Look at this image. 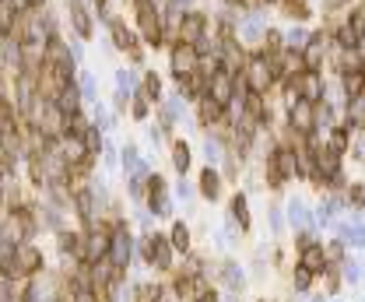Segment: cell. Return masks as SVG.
<instances>
[{"mask_svg": "<svg viewBox=\"0 0 365 302\" xmlns=\"http://www.w3.org/2000/svg\"><path fill=\"white\" fill-rule=\"evenodd\" d=\"M81 141H85V151H88V155H98V151H102V134H98V123H88V127H85Z\"/></svg>", "mask_w": 365, "mask_h": 302, "instance_id": "obj_27", "label": "cell"}, {"mask_svg": "<svg viewBox=\"0 0 365 302\" xmlns=\"http://www.w3.org/2000/svg\"><path fill=\"white\" fill-rule=\"evenodd\" d=\"M299 264L309 267L313 274H316V271H327V253H323V246H320V243L302 246V250H299Z\"/></svg>", "mask_w": 365, "mask_h": 302, "instance_id": "obj_18", "label": "cell"}, {"mask_svg": "<svg viewBox=\"0 0 365 302\" xmlns=\"http://www.w3.org/2000/svg\"><path fill=\"white\" fill-rule=\"evenodd\" d=\"M291 85H295V92H299L302 102H323V95H327L323 74H320V71H309V67H306L299 78H291Z\"/></svg>", "mask_w": 365, "mask_h": 302, "instance_id": "obj_9", "label": "cell"}, {"mask_svg": "<svg viewBox=\"0 0 365 302\" xmlns=\"http://www.w3.org/2000/svg\"><path fill=\"white\" fill-rule=\"evenodd\" d=\"M67 4V14H71V28L78 32V39H85L88 42L91 35H95V21H91V11L85 0H64Z\"/></svg>", "mask_w": 365, "mask_h": 302, "instance_id": "obj_11", "label": "cell"}, {"mask_svg": "<svg viewBox=\"0 0 365 302\" xmlns=\"http://www.w3.org/2000/svg\"><path fill=\"white\" fill-rule=\"evenodd\" d=\"M42 267H46V257L35 243H28V239L14 243V264H11L7 278H35Z\"/></svg>", "mask_w": 365, "mask_h": 302, "instance_id": "obj_2", "label": "cell"}, {"mask_svg": "<svg viewBox=\"0 0 365 302\" xmlns=\"http://www.w3.org/2000/svg\"><path fill=\"white\" fill-rule=\"evenodd\" d=\"M169 243H173V250L190 253V228H186L182 221H173V228H169Z\"/></svg>", "mask_w": 365, "mask_h": 302, "instance_id": "obj_24", "label": "cell"}, {"mask_svg": "<svg viewBox=\"0 0 365 302\" xmlns=\"http://www.w3.org/2000/svg\"><path fill=\"white\" fill-rule=\"evenodd\" d=\"M225 281H228V289H236V292H239V289H243V281H246V274H243V267L228 260V264H225Z\"/></svg>", "mask_w": 365, "mask_h": 302, "instance_id": "obj_30", "label": "cell"}, {"mask_svg": "<svg viewBox=\"0 0 365 302\" xmlns=\"http://www.w3.org/2000/svg\"><path fill=\"white\" fill-rule=\"evenodd\" d=\"M95 7H98V11H105V7H109V0H95Z\"/></svg>", "mask_w": 365, "mask_h": 302, "instance_id": "obj_43", "label": "cell"}, {"mask_svg": "<svg viewBox=\"0 0 365 302\" xmlns=\"http://www.w3.org/2000/svg\"><path fill=\"white\" fill-rule=\"evenodd\" d=\"M313 302H327V299H323V296H320V299H313Z\"/></svg>", "mask_w": 365, "mask_h": 302, "instance_id": "obj_44", "label": "cell"}, {"mask_svg": "<svg viewBox=\"0 0 365 302\" xmlns=\"http://www.w3.org/2000/svg\"><path fill=\"white\" fill-rule=\"evenodd\" d=\"M169 67H173V78L193 74V71L200 67V57H197V50H193V46L176 42V46H173V53H169Z\"/></svg>", "mask_w": 365, "mask_h": 302, "instance_id": "obj_12", "label": "cell"}, {"mask_svg": "<svg viewBox=\"0 0 365 302\" xmlns=\"http://www.w3.org/2000/svg\"><path fill=\"white\" fill-rule=\"evenodd\" d=\"M281 42H284V35H281V32H277V28H264V50H284V46H281Z\"/></svg>", "mask_w": 365, "mask_h": 302, "instance_id": "obj_34", "label": "cell"}, {"mask_svg": "<svg viewBox=\"0 0 365 302\" xmlns=\"http://www.w3.org/2000/svg\"><path fill=\"white\" fill-rule=\"evenodd\" d=\"M190 162H193V158H190V144H186V141H173V169H176L180 176H186V173H190Z\"/></svg>", "mask_w": 365, "mask_h": 302, "instance_id": "obj_22", "label": "cell"}, {"mask_svg": "<svg viewBox=\"0 0 365 302\" xmlns=\"http://www.w3.org/2000/svg\"><path fill=\"white\" fill-rule=\"evenodd\" d=\"M288 221H291V228H302V225L309 221V214H306V201H299V197H291V201H288Z\"/></svg>", "mask_w": 365, "mask_h": 302, "instance_id": "obj_26", "label": "cell"}, {"mask_svg": "<svg viewBox=\"0 0 365 302\" xmlns=\"http://www.w3.org/2000/svg\"><path fill=\"white\" fill-rule=\"evenodd\" d=\"M134 4V14H137V28H141V39L148 46H162L166 42V18H162V4L158 0H130Z\"/></svg>", "mask_w": 365, "mask_h": 302, "instance_id": "obj_1", "label": "cell"}, {"mask_svg": "<svg viewBox=\"0 0 365 302\" xmlns=\"http://www.w3.org/2000/svg\"><path fill=\"white\" fill-rule=\"evenodd\" d=\"M141 253H144V260H148L151 267H158V271H173V243H169V236H158V232L144 236Z\"/></svg>", "mask_w": 365, "mask_h": 302, "instance_id": "obj_6", "label": "cell"}, {"mask_svg": "<svg viewBox=\"0 0 365 302\" xmlns=\"http://www.w3.org/2000/svg\"><path fill=\"white\" fill-rule=\"evenodd\" d=\"M284 42H288L284 50H299V53H302L306 42H309V32H306V28H291V32L284 35Z\"/></svg>", "mask_w": 365, "mask_h": 302, "instance_id": "obj_29", "label": "cell"}, {"mask_svg": "<svg viewBox=\"0 0 365 302\" xmlns=\"http://www.w3.org/2000/svg\"><path fill=\"white\" fill-rule=\"evenodd\" d=\"M359 278H362V267H359L355 260H348V264H344V281H352V285H355Z\"/></svg>", "mask_w": 365, "mask_h": 302, "instance_id": "obj_38", "label": "cell"}, {"mask_svg": "<svg viewBox=\"0 0 365 302\" xmlns=\"http://www.w3.org/2000/svg\"><path fill=\"white\" fill-rule=\"evenodd\" d=\"M341 88H344V99H359V95H365V71L362 67H348V71H341Z\"/></svg>", "mask_w": 365, "mask_h": 302, "instance_id": "obj_15", "label": "cell"}, {"mask_svg": "<svg viewBox=\"0 0 365 302\" xmlns=\"http://www.w3.org/2000/svg\"><path fill=\"white\" fill-rule=\"evenodd\" d=\"M193 105H197V120H200L204 127H211V123H221V120H225V105H221V102H214L211 95L193 99Z\"/></svg>", "mask_w": 365, "mask_h": 302, "instance_id": "obj_14", "label": "cell"}, {"mask_svg": "<svg viewBox=\"0 0 365 302\" xmlns=\"http://www.w3.org/2000/svg\"><path fill=\"white\" fill-rule=\"evenodd\" d=\"M137 92H141L148 102L162 99V78H158V71H144V74H141V88H137Z\"/></svg>", "mask_w": 365, "mask_h": 302, "instance_id": "obj_19", "label": "cell"}, {"mask_svg": "<svg viewBox=\"0 0 365 302\" xmlns=\"http://www.w3.org/2000/svg\"><path fill=\"white\" fill-rule=\"evenodd\" d=\"M341 243L355 246V250H365V225L355 221V225H341Z\"/></svg>", "mask_w": 365, "mask_h": 302, "instance_id": "obj_23", "label": "cell"}, {"mask_svg": "<svg viewBox=\"0 0 365 302\" xmlns=\"http://www.w3.org/2000/svg\"><path fill=\"white\" fill-rule=\"evenodd\" d=\"M105 21H109V39H112V46H116L120 53H127L134 64H141V60H144V50H141V42H137V32H134V28H127V21H123V18L105 14Z\"/></svg>", "mask_w": 365, "mask_h": 302, "instance_id": "obj_3", "label": "cell"}, {"mask_svg": "<svg viewBox=\"0 0 365 302\" xmlns=\"http://www.w3.org/2000/svg\"><path fill=\"white\" fill-rule=\"evenodd\" d=\"M309 285H313V271L299 264V267H295V289H299V292H306Z\"/></svg>", "mask_w": 365, "mask_h": 302, "instance_id": "obj_35", "label": "cell"}, {"mask_svg": "<svg viewBox=\"0 0 365 302\" xmlns=\"http://www.w3.org/2000/svg\"><path fill=\"white\" fill-rule=\"evenodd\" d=\"M42 4H46V0H25V7H28V11H35V7H42Z\"/></svg>", "mask_w": 365, "mask_h": 302, "instance_id": "obj_42", "label": "cell"}, {"mask_svg": "<svg viewBox=\"0 0 365 302\" xmlns=\"http://www.w3.org/2000/svg\"><path fill=\"white\" fill-rule=\"evenodd\" d=\"M197 190H200V197H204V201H218V197H221V173L207 165V169L200 173V183H197Z\"/></svg>", "mask_w": 365, "mask_h": 302, "instance_id": "obj_17", "label": "cell"}, {"mask_svg": "<svg viewBox=\"0 0 365 302\" xmlns=\"http://www.w3.org/2000/svg\"><path fill=\"white\" fill-rule=\"evenodd\" d=\"M243 74V81H246V88L250 92H267L274 85V71H271V64H267V57L264 53H257V57H250V64H246V71H239Z\"/></svg>", "mask_w": 365, "mask_h": 302, "instance_id": "obj_7", "label": "cell"}, {"mask_svg": "<svg viewBox=\"0 0 365 302\" xmlns=\"http://www.w3.org/2000/svg\"><path fill=\"white\" fill-rule=\"evenodd\" d=\"M348 144H352V134H348L344 127H330V137H327V148H334L337 155H344V151H348Z\"/></svg>", "mask_w": 365, "mask_h": 302, "instance_id": "obj_25", "label": "cell"}, {"mask_svg": "<svg viewBox=\"0 0 365 302\" xmlns=\"http://www.w3.org/2000/svg\"><path fill=\"white\" fill-rule=\"evenodd\" d=\"M204 151H207V158H211V162H218V158H221V141H218V137H214V141L207 137V144H204Z\"/></svg>", "mask_w": 365, "mask_h": 302, "instance_id": "obj_37", "label": "cell"}, {"mask_svg": "<svg viewBox=\"0 0 365 302\" xmlns=\"http://www.w3.org/2000/svg\"><path fill=\"white\" fill-rule=\"evenodd\" d=\"M57 239H60V250L71 253L74 260L88 264V250H85V236L81 232H67V228H57Z\"/></svg>", "mask_w": 365, "mask_h": 302, "instance_id": "obj_13", "label": "cell"}, {"mask_svg": "<svg viewBox=\"0 0 365 302\" xmlns=\"http://www.w3.org/2000/svg\"><path fill=\"white\" fill-rule=\"evenodd\" d=\"M239 39H246L250 46H260L264 42V25L257 18H243L239 21Z\"/></svg>", "mask_w": 365, "mask_h": 302, "instance_id": "obj_21", "label": "cell"}, {"mask_svg": "<svg viewBox=\"0 0 365 302\" xmlns=\"http://www.w3.org/2000/svg\"><path fill=\"white\" fill-rule=\"evenodd\" d=\"M348 0H323V11H337V7H344Z\"/></svg>", "mask_w": 365, "mask_h": 302, "instance_id": "obj_41", "label": "cell"}, {"mask_svg": "<svg viewBox=\"0 0 365 302\" xmlns=\"http://www.w3.org/2000/svg\"><path fill=\"white\" fill-rule=\"evenodd\" d=\"M204 95H211V99L221 102V105H232V102H236V74L225 71V67H218V71L207 78V92H204Z\"/></svg>", "mask_w": 365, "mask_h": 302, "instance_id": "obj_10", "label": "cell"}, {"mask_svg": "<svg viewBox=\"0 0 365 302\" xmlns=\"http://www.w3.org/2000/svg\"><path fill=\"white\" fill-rule=\"evenodd\" d=\"M207 32H211V21H207L204 11H182L180 18H176V42L193 46V42L204 39Z\"/></svg>", "mask_w": 365, "mask_h": 302, "instance_id": "obj_5", "label": "cell"}, {"mask_svg": "<svg viewBox=\"0 0 365 302\" xmlns=\"http://www.w3.org/2000/svg\"><path fill=\"white\" fill-rule=\"evenodd\" d=\"M271 225H274V232H281V225H284V221H281V211H277V207L271 211Z\"/></svg>", "mask_w": 365, "mask_h": 302, "instance_id": "obj_40", "label": "cell"}, {"mask_svg": "<svg viewBox=\"0 0 365 302\" xmlns=\"http://www.w3.org/2000/svg\"><path fill=\"white\" fill-rule=\"evenodd\" d=\"M288 130H295L299 137H309L316 130V109H313V102L295 99L288 105Z\"/></svg>", "mask_w": 365, "mask_h": 302, "instance_id": "obj_8", "label": "cell"}, {"mask_svg": "<svg viewBox=\"0 0 365 302\" xmlns=\"http://www.w3.org/2000/svg\"><path fill=\"white\" fill-rule=\"evenodd\" d=\"M228 214H232V221L246 232L250 228V201H246V194H236L232 204H228Z\"/></svg>", "mask_w": 365, "mask_h": 302, "instance_id": "obj_20", "label": "cell"}, {"mask_svg": "<svg viewBox=\"0 0 365 302\" xmlns=\"http://www.w3.org/2000/svg\"><path fill=\"white\" fill-rule=\"evenodd\" d=\"M348 201H355L359 207H365V187H362V183H352V190H348Z\"/></svg>", "mask_w": 365, "mask_h": 302, "instance_id": "obj_39", "label": "cell"}, {"mask_svg": "<svg viewBox=\"0 0 365 302\" xmlns=\"http://www.w3.org/2000/svg\"><path fill=\"white\" fill-rule=\"evenodd\" d=\"M130 257H134V239H130V228H127L123 221H112V236H109V253H105V260H109V264H116L120 271H127Z\"/></svg>", "mask_w": 365, "mask_h": 302, "instance_id": "obj_4", "label": "cell"}, {"mask_svg": "<svg viewBox=\"0 0 365 302\" xmlns=\"http://www.w3.org/2000/svg\"><path fill=\"white\" fill-rule=\"evenodd\" d=\"M116 88H120V92H130V88H134V78H130V71H116Z\"/></svg>", "mask_w": 365, "mask_h": 302, "instance_id": "obj_36", "label": "cell"}, {"mask_svg": "<svg viewBox=\"0 0 365 302\" xmlns=\"http://www.w3.org/2000/svg\"><path fill=\"white\" fill-rule=\"evenodd\" d=\"M284 183H288V176H284V173H281V165H277V158H267V187H271V190H281V187H284Z\"/></svg>", "mask_w": 365, "mask_h": 302, "instance_id": "obj_28", "label": "cell"}, {"mask_svg": "<svg viewBox=\"0 0 365 302\" xmlns=\"http://www.w3.org/2000/svg\"><path fill=\"white\" fill-rule=\"evenodd\" d=\"M148 112H151V102L144 99L141 92H134V99H130V116H134V120H148Z\"/></svg>", "mask_w": 365, "mask_h": 302, "instance_id": "obj_31", "label": "cell"}, {"mask_svg": "<svg viewBox=\"0 0 365 302\" xmlns=\"http://www.w3.org/2000/svg\"><path fill=\"white\" fill-rule=\"evenodd\" d=\"M81 102L85 99H81V88H78V78H74L67 88H60V92H57L53 105H57L60 112H78V109H81Z\"/></svg>", "mask_w": 365, "mask_h": 302, "instance_id": "obj_16", "label": "cell"}, {"mask_svg": "<svg viewBox=\"0 0 365 302\" xmlns=\"http://www.w3.org/2000/svg\"><path fill=\"white\" fill-rule=\"evenodd\" d=\"M281 4H284V11H288L291 18H299V21H302V18H309V7H306V0H281Z\"/></svg>", "mask_w": 365, "mask_h": 302, "instance_id": "obj_33", "label": "cell"}, {"mask_svg": "<svg viewBox=\"0 0 365 302\" xmlns=\"http://www.w3.org/2000/svg\"><path fill=\"white\" fill-rule=\"evenodd\" d=\"M313 109H316V123H323V127H330L334 120H337V112H334V105H320V102H313Z\"/></svg>", "mask_w": 365, "mask_h": 302, "instance_id": "obj_32", "label": "cell"}]
</instances>
